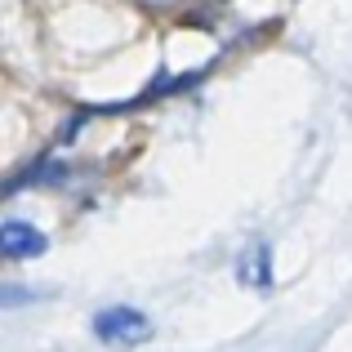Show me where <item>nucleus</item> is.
<instances>
[{
  "label": "nucleus",
  "instance_id": "7ed1b4c3",
  "mask_svg": "<svg viewBox=\"0 0 352 352\" xmlns=\"http://www.w3.org/2000/svg\"><path fill=\"white\" fill-rule=\"evenodd\" d=\"M236 281L245 290H258V294L272 290V245L267 241H250L236 254Z\"/></svg>",
  "mask_w": 352,
  "mask_h": 352
},
{
  "label": "nucleus",
  "instance_id": "f03ea898",
  "mask_svg": "<svg viewBox=\"0 0 352 352\" xmlns=\"http://www.w3.org/2000/svg\"><path fill=\"white\" fill-rule=\"evenodd\" d=\"M50 250V236L27 219H0V258H41Z\"/></svg>",
  "mask_w": 352,
  "mask_h": 352
},
{
  "label": "nucleus",
  "instance_id": "20e7f679",
  "mask_svg": "<svg viewBox=\"0 0 352 352\" xmlns=\"http://www.w3.org/2000/svg\"><path fill=\"white\" fill-rule=\"evenodd\" d=\"M36 290H23V285H0V308H23V303H32Z\"/></svg>",
  "mask_w": 352,
  "mask_h": 352
},
{
  "label": "nucleus",
  "instance_id": "f257e3e1",
  "mask_svg": "<svg viewBox=\"0 0 352 352\" xmlns=\"http://www.w3.org/2000/svg\"><path fill=\"white\" fill-rule=\"evenodd\" d=\"M94 339L107 348H143L152 339V321L129 303H112V308L94 312Z\"/></svg>",
  "mask_w": 352,
  "mask_h": 352
}]
</instances>
